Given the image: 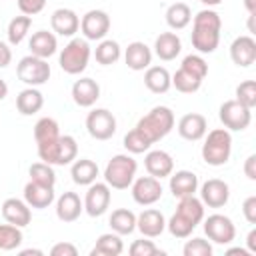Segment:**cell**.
I'll list each match as a JSON object with an SVG mask.
<instances>
[{"label":"cell","mask_w":256,"mask_h":256,"mask_svg":"<svg viewBox=\"0 0 256 256\" xmlns=\"http://www.w3.org/2000/svg\"><path fill=\"white\" fill-rule=\"evenodd\" d=\"M220 30H222V18L216 10L204 8L200 10L192 20V46L198 54H212L220 44Z\"/></svg>","instance_id":"cell-1"},{"label":"cell","mask_w":256,"mask_h":256,"mask_svg":"<svg viewBox=\"0 0 256 256\" xmlns=\"http://www.w3.org/2000/svg\"><path fill=\"white\" fill-rule=\"evenodd\" d=\"M202 220H204V204L200 198L192 194L178 198L176 212L166 222V228L174 238H188Z\"/></svg>","instance_id":"cell-2"},{"label":"cell","mask_w":256,"mask_h":256,"mask_svg":"<svg viewBox=\"0 0 256 256\" xmlns=\"http://www.w3.org/2000/svg\"><path fill=\"white\" fill-rule=\"evenodd\" d=\"M208 76V64L202 54L184 56L180 68L172 76V86L182 94H194L200 90L204 78Z\"/></svg>","instance_id":"cell-3"},{"label":"cell","mask_w":256,"mask_h":256,"mask_svg":"<svg viewBox=\"0 0 256 256\" xmlns=\"http://www.w3.org/2000/svg\"><path fill=\"white\" fill-rule=\"evenodd\" d=\"M174 112L168 106H154L148 114H144L134 128H138L150 144L166 138L174 128Z\"/></svg>","instance_id":"cell-4"},{"label":"cell","mask_w":256,"mask_h":256,"mask_svg":"<svg viewBox=\"0 0 256 256\" xmlns=\"http://www.w3.org/2000/svg\"><path fill=\"white\" fill-rule=\"evenodd\" d=\"M202 160L208 166H224L232 154V134L226 128H214L204 134Z\"/></svg>","instance_id":"cell-5"},{"label":"cell","mask_w":256,"mask_h":256,"mask_svg":"<svg viewBox=\"0 0 256 256\" xmlns=\"http://www.w3.org/2000/svg\"><path fill=\"white\" fill-rule=\"evenodd\" d=\"M138 162L130 154H116L104 168V182L114 190H126L136 178Z\"/></svg>","instance_id":"cell-6"},{"label":"cell","mask_w":256,"mask_h":256,"mask_svg":"<svg viewBox=\"0 0 256 256\" xmlns=\"http://www.w3.org/2000/svg\"><path fill=\"white\" fill-rule=\"evenodd\" d=\"M90 56H92V48L88 44L86 38H70V42L62 48L60 52V58H58V64L60 68L70 74V76H78L86 70L88 62H90Z\"/></svg>","instance_id":"cell-7"},{"label":"cell","mask_w":256,"mask_h":256,"mask_svg":"<svg viewBox=\"0 0 256 256\" xmlns=\"http://www.w3.org/2000/svg\"><path fill=\"white\" fill-rule=\"evenodd\" d=\"M52 70L50 64L44 58H38L34 54H28L24 58H20L18 66H16V76L20 82H24L26 86H42L48 82Z\"/></svg>","instance_id":"cell-8"},{"label":"cell","mask_w":256,"mask_h":256,"mask_svg":"<svg viewBox=\"0 0 256 256\" xmlns=\"http://www.w3.org/2000/svg\"><path fill=\"white\" fill-rule=\"evenodd\" d=\"M218 118L226 130L242 132L252 122V110L246 108L244 104H240L238 100H226L218 108Z\"/></svg>","instance_id":"cell-9"},{"label":"cell","mask_w":256,"mask_h":256,"mask_svg":"<svg viewBox=\"0 0 256 256\" xmlns=\"http://www.w3.org/2000/svg\"><path fill=\"white\" fill-rule=\"evenodd\" d=\"M86 130L94 140H110L116 134V118L106 108H94L86 116Z\"/></svg>","instance_id":"cell-10"},{"label":"cell","mask_w":256,"mask_h":256,"mask_svg":"<svg viewBox=\"0 0 256 256\" xmlns=\"http://www.w3.org/2000/svg\"><path fill=\"white\" fill-rule=\"evenodd\" d=\"M112 200V190L106 182H92L86 190V196L82 200L84 204V212L92 218H98L102 214H106L108 206Z\"/></svg>","instance_id":"cell-11"},{"label":"cell","mask_w":256,"mask_h":256,"mask_svg":"<svg viewBox=\"0 0 256 256\" xmlns=\"http://www.w3.org/2000/svg\"><path fill=\"white\" fill-rule=\"evenodd\" d=\"M202 222H204V234L214 244H222L224 246V244H230L236 238V226L224 214H210Z\"/></svg>","instance_id":"cell-12"},{"label":"cell","mask_w":256,"mask_h":256,"mask_svg":"<svg viewBox=\"0 0 256 256\" xmlns=\"http://www.w3.org/2000/svg\"><path fill=\"white\" fill-rule=\"evenodd\" d=\"M132 188V198L136 204L140 206H152L156 204L160 198H162V184L158 178L154 176H140V178H134V182L130 184Z\"/></svg>","instance_id":"cell-13"},{"label":"cell","mask_w":256,"mask_h":256,"mask_svg":"<svg viewBox=\"0 0 256 256\" xmlns=\"http://www.w3.org/2000/svg\"><path fill=\"white\" fill-rule=\"evenodd\" d=\"M80 32L86 40H104L110 32V16L104 10H88L80 18Z\"/></svg>","instance_id":"cell-14"},{"label":"cell","mask_w":256,"mask_h":256,"mask_svg":"<svg viewBox=\"0 0 256 256\" xmlns=\"http://www.w3.org/2000/svg\"><path fill=\"white\" fill-rule=\"evenodd\" d=\"M200 200L208 208H222L230 200V186L220 178H210L200 186Z\"/></svg>","instance_id":"cell-15"},{"label":"cell","mask_w":256,"mask_h":256,"mask_svg":"<svg viewBox=\"0 0 256 256\" xmlns=\"http://www.w3.org/2000/svg\"><path fill=\"white\" fill-rule=\"evenodd\" d=\"M230 58L240 68L252 66L256 62V40L250 34L234 38L230 44Z\"/></svg>","instance_id":"cell-16"},{"label":"cell","mask_w":256,"mask_h":256,"mask_svg":"<svg viewBox=\"0 0 256 256\" xmlns=\"http://www.w3.org/2000/svg\"><path fill=\"white\" fill-rule=\"evenodd\" d=\"M50 26L58 36L72 38L80 30V18L72 8H58L50 16Z\"/></svg>","instance_id":"cell-17"},{"label":"cell","mask_w":256,"mask_h":256,"mask_svg":"<svg viewBox=\"0 0 256 256\" xmlns=\"http://www.w3.org/2000/svg\"><path fill=\"white\" fill-rule=\"evenodd\" d=\"M100 98V84L94 78H78L72 84V100L76 106L80 108H90L96 104V100Z\"/></svg>","instance_id":"cell-18"},{"label":"cell","mask_w":256,"mask_h":256,"mask_svg":"<svg viewBox=\"0 0 256 256\" xmlns=\"http://www.w3.org/2000/svg\"><path fill=\"white\" fill-rule=\"evenodd\" d=\"M208 132V120L198 114V112H190V114H184L180 120H178V134L188 140V142H198L204 138V134Z\"/></svg>","instance_id":"cell-19"},{"label":"cell","mask_w":256,"mask_h":256,"mask_svg":"<svg viewBox=\"0 0 256 256\" xmlns=\"http://www.w3.org/2000/svg\"><path fill=\"white\" fill-rule=\"evenodd\" d=\"M146 172L158 180L168 178L174 172V160L166 150H148L144 156Z\"/></svg>","instance_id":"cell-20"},{"label":"cell","mask_w":256,"mask_h":256,"mask_svg":"<svg viewBox=\"0 0 256 256\" xmlns=\"http://www.w3.org/2000/svg\"><path fill=\"white\" fill-rule=\"evenodd\" d=\"M56 194H54V186H46V184H38L34 180H28L24 186V202L30 208L36 210H44L54 202Z\"/></svg>","instance_id":"cell-21"},{"label":"cell","mask_w":256,"mask_h":256,"mask_svg":"<svg viewBox=\"0 0 256 256\" xmlns=\"http://www.w3.org/2000/svg\"><path fill=\"white\" fill-rule=\"evenodd\" d=\"M136 228L146 238H158L166 230V218L156 208H146L136 216Z\"/></svg>","instance_id":"cell-22"},{"label":"cell","mask_w":256,"mask_h":256,"mask_svg":"<svg viewBox=\"0 0 256 256\" xmlns=\"http://www.w3.org/2000/svg\"><path fill=\"white\" fill-rule=\"evenodd\" d=\"M2 216H4V220L8 224H14L18 228H24L32 220V210L20 198H6L2 202Z\"/></svg>","instance_id":"cell-23"},{"label":"cell","mask_w":256,"mask_h":256,"mask_svg":"<svg viewBox=\"0 0 256 256\" xmlns=\"http://www.w3.org/2000/svg\"><path fill=\"white\" fill-rule=\"evenodd\" d=\"M124 62L130 70L134 72H140V70H146L150 64H152V50L150 46H146L144 42L140 40H134L126 46L124 50Z\"/></svg>","instance_id":"cell-24"},{"label":"cell","mask_w":256,"mask_h":256,"mask_svg":"<svg viewBox=\"0 0 256 256\" xmlns=\"http://www.w3.org/2000/svg\"><path fill=\"white\" fill-rule=\"evenodd\" d=\"M168 178H170L168 186L174 198H184V196H192L198 192V176L190 170L172 172Z\"/></svg>","instance_id":"cell-25"},{"label":"cell","mask_w":256,"mask_h":256,"mask_svg":"<svg viewBox=\"0 0 256 256\" xmlns=\"http://www.w3.org/2000/svg\"><path fill=\"white\" fill-rule=\"evenodd\" d=\"M84 212V204L76 192H64L56 200V216L62 222H76Z\"/></svg>","instance_id":"cell-26"},{"label":"cell","mask_w":256,"mask_h":256,"mask_svg":"<svg viewBox=\"0 0 256 256\" xmlns=\"http://www.w3.org/2000/svg\"><path fill=\"white\" fill-rule=\"evenodd\" d=\"M28 48H30V54L38 56V58H50L56 54L58 50V40H56V34L54 32H48V30H38L30 36L28 40Z\"/></svg>","instance_id":"cell-27"},{"label":"cell","mask_w":256,"mask_h":256,"mask_svg":"<svg viewBox=\"0 0 256 256\" xmlns=\"http://www.w3.org/2000/svg\"><path fill=\"white\" fill-rule=\"evenodd\" d=\"M182 52V40L176 32H160L154 40V54L164 60V62H170L174 60L178 54Z\"/></svg>","instance_id":"cell-28"},{"label":"cell","mask_w":256,"mask_h":256,"mask_svg":"<svg viewBox=\"0 0 256 256\" xmlns=\"http://www.w3.org/2000/svg\"><path fill=\"white\" fill-rule=\"evenodd\" d=\"M42 106H44V96L34 86H28V88L20 90L18 96H16V110L22 116H32V114L40 112Z\"/></svg>","instance_id":"cell-29"},{"label":"cell","mask_w":256,"mask_h":256,"mask_svg":"<svg viewBox=\"0 0 256 256\" xmlns=\"http://www.w3.org/2000/svg\"><path fill=\"white\" fill-rule=\"evenodd\" d=\"M144 84L154 94H164L172 88V76L164 66H148L144 72Z\"/></svg>","instance_id":"cell-30"},{"label":"cell","mask_w":256,"mask_h":256,"mask_svg":"<svg viewBox=\"0 0 256 256\" xmlns=\"http://www.w3.org/2000/svg\"><path fill=\"white\" fill-rule=\"evenodd\" d=\"M70 176H72V182L74 184H78V186H90L98 178V164L94 160H90V158L74 160L72 162V168H70Z\"/></svg>","instance_id":"cell-31"},{"label":"cell","mask_w":256,"mask_h":256,"mask_svg":"<svg viewBox=\"0 0 256 256\" xmlns=\"http://www.w3.org/2000/svg\"><path fill=\"white\" fill-rule=\"evenodd\" d=\"M124 252V242L120 234L116 232H106L100 234L96 244L90 250V256H120Z\"/></svg>","instance_id":"cell-32"},{"label":"cell","mask_w":256,"mask_h":256,"mask_svg":"<svg viewBox=\"0 0 256 256\" xmlns=\"http://www.w3.org/2000/svg\"><path fill=\"white\" fill-rule=\"evenodd\" d=\"M108 224H110L112 232H116L120 236H128L136 230V214L128 208H116V210H112Z\"/></svg>","instance_id":"cell-33"},{"label":"cell","mask_w":256,"mask_h":256,"mask_svg":"<svg viewBox=\"0 0 256 256\" xmlns=\"http://www.w3.org/2000/svg\"><path fill=\"white\" fill-rule=\"evenodd\" d=\"M192 22V10L186 2H174L166 10V24L172 30H184Z\"/></svg>","instance_id":"cell-34"},{"label":"cell","mask_w":256,"mask_h":256,"mask_svg":"<svg viewBox=\"0 0 256 256\" xmlns=\"http://www.w3.org/2000/svg\"><path fill=\"white\" fill-rule=\"evenodd\" d=\"M58 136H60V126H58V122L54 118L44 116V118H40L34 124V140H36V146L48 144V142L56 140Z\"/></svg>","instance_id":"cell-35"},{"label":"cell","mask_w":256,"mask_h":256,"mask_svg":"<svg viewBox=\"0 0 256 256\" xmlns=\"http://www.w3.org/2000/svg\"><path fill=\"white\" fill-rule=\"evenodd\" d=\"M120 56H122L120 44H118L116 40H108V38L100 40V44H98L96 50H94V58H96V62L102 64V66L116 64V62L120 60Z\"/></svg>","instance_id":"cell-36"},{"label":"cell","mask_w":256,"mask_h":256,"mask_svg":"<svg viewBox=\"0 0 256 256\" xmlns=\"http://www.w3.org/2000/svg\"><path fill=\"white\" fill-rule=\"evenodd\" d=\"M30 26H32V16H26V14L14 16V18L8 22V30H6L8 44L18 46V44L26 38V34L30 32Z\"/></svg>","instance_id":"cell-37"},{"label":"cell","mask_w":256,"mask_h":256,"mask_svg":"<svg viewBox=\"0 0 256 256\" xmlns=\"http://www.w3.org/2000/svg\"><path fill=\"white\" fill-rule=\"evenodd\" d=\"M78 156V142L74 136L70 134H60V142H58V156H56V166H66L72 164Z\"/></svg>","instance_id":"cell-38"},{"label":"cell","mask_w":256,"mask_h":256,"mask_svg":"<svg viewBox=\"0 0 256 256\" xmlns=\"http://www.w3.org/2000/svg\"><path fill=\"white\" fill-rule=\"evenodd\" d=\"M24 236H22V230L14 224H0V250L4 252H10V250H16L20 244H22Z\"/></svg>","instance_id":"cell-39"},{"label":"cell","mask_w":256,"mask_h":256,"mask_svg":"<svg viewBox=\"0 0 256 256\" xmlns=\"http://www.w3.org/2000/svg\"><path fill=\"white\" fill-rule=\"evenodd\" d=\"M28 174H30V180H34V182H38V184H46V186H54V184H56V172H54L52 164L34 162V164L28 168Z\"/></svg>","instance_id":"cell-40"},{"label":"cell","mask_w":256,"mask_h":256,"mask_svg":"<svg viewBox=\"0 0 256 256\" xmlns=\"http://www.w3.org/2000/svg\"><path fill=\"white\" fill-rule=\"evenodd\" d=\"M150 142L144 138V134L138 130V128H132L130 132H126L124 136V148L130 152V154H144L150 150Z\"/></svg>","instance_id":"cell-41"},{"label":"cell","mask_w":256,"mask_h":256,"mask_svg":"<svg viewBox=\"0 0 256 256\" xmlns=\"http://www.w3.org/2000/svg\"><path fill=\"white\" fill-rule=\"evenodd\" d=\"M240 104H244L246 108H254L256 106V82L254 80H244L236 86V98Z\"/></svg>","instance_id":"cell-42"},{"label":"cell","mask_w":256,"mask_h":256,"mask_svg":"<svg viewBox=\"0 0 256 256\" xmlns=\"http://www.w3.org/2000/svg\"><path fill=\"white\" fill-rule=\"evenodd\" d=\"M182 252L184 256H212V244L204 238H192L186 240Z\"/></svg>","instance_id":"cell-43"},{"label":"cell","mask_w":256,"mask_h":256,"mask_svg":"<svg viewBox=\"0 0 256 256\" xmlns=\"http://www.w3.org/2000/svg\"><path fill=\"white\" fill-rule=\"evenodd\" d=\"M130 256H162L164 250H160L152 240H134L128 248Z\"/></svg>","instance_id":"cell-44"},{"label":"cell","mask_w":256,"mask_h":256,"mask_svg":"<svg viewBox=\"0 0 256 256\" xmlns=\"http://www.w3.org/2000/svg\"><path fill=\"white\" fill-rule=\"evenodd\" d=\"M16 2H18L20 12L26 16H34V14L42 12L46 6V0H16Z\"/></svg>","instance_id":"cell-45"},{"label":"cell","mask_w":256,"mask_h":256,"mask_svg":"<svg viewBox=\"0 0 256 256\" xmlns=\"http://www.w3.org/2000/svg\"><path fill=\"white\" fill-rule=\"evenodd\" d=\"M242 214L246 218L248 224H256V196H248L244 202H242Z\"/></svg>","instance_id":"cell-46"},{"label":"cell","mask_w":256,"mask_h":256,"mask_svg":"<svg viewBox=\"0 0 256 256\" xmlns=\"http://www.w3.org/2000/svg\"><path fill=\"white\" fill-rule=\"evenodd\" d=\"M50 256H78V248L70 242H58L50 248Z\"/></svg>","instance_id":"cell-47"},{"label":"cell","mask_w":256,"mask_h":256,"mask_svg":"<svg viewBox=\"0 0 256 256\" xmlns=\"http://www.w3.org/2000/svg\"><path fill=\"white\" fill-rule=\"evenodd\" d=\"M244 174L248 180H256V154H250L244 160Z\"/></svg>","instance_id":"cell-48"},{"label":"cell","mask_w":256,"mask_h":256,"mask_svg":"<svg viewBox=\"0 0 256 256\" xmlns=\"http://www.w3.org/2000/svg\"><path fill=\"white\" fill-rule=\"evenodd\" d=\"M12 62V50L6 42L0 40V68H6Z\"/></svg>","instance_id":"cell-49"},{"label":"cell","mask_w":256,"mask_h":256,"mask_svg":"<svg viewBox=\"0 0 256 256\" xmlns=\"http://www.w3.org/2000/svg\"><path fill=\"white\" fill-rule=\"evenodd\" d=\"M246 246H248V250H250L252 254H256V228H252V230L248 232V236H246Z\"/></svg>","instance_id":"cell-50"},{"label":"cell","mask_w":256,"mask_h":256,"mask_svg":"<svg viewBox=\"0 0 256 256\" xmlns=\"http://www.w3.org/2000/svg\"><path fill=\"white\" fill-rule=\"evenodd\" d=\"M226 254H240V256H252V252H250V250H246V248H228V250H226Z\"/></svg>","instance_id":"cell-51"},{"label":"cell","mask_w":256,"mask_h":256,"mask_svg":"<svg viewBox=\"0 0 256 256\" xmlns=\"http://www.w3.org/2000/svg\"><path fill=\"white\" fill-rule=\"evenodd\" d=\"M244 8L248 10V14H256V0H244Z\"/></svg>","instance_id":"cell-52"},{"label":"cell","mask_w":256,"mask_h":256,"mask_svg":"<svg viewBox=\"0 0 256 256\" xmlns=\"http://www.w3.org/2000/svg\"><path fill=\"white\" fill-rule=\"evenodd\" d=\"M20 254H22V256H30V254H36V256H42L44 252H42V250H38V248H26V250H20Z\"/></svg>","instance_id":"cell-53"},{"label":"cell","mask_w":256,"mask_h":256,"mask_svg":"<svg viewBox=\"0 0 256 256\" xmlns=\"http://www.w3.org/2000/svg\"><path fill=\"white\" fill-rule=\"evenodd\" d=\"M6 96H8V84H6V82L0 78V102H2Z\"/></svg>","instance_id":"cell-54"},{"label":"cell","mask_w":256,"mask_h":256,"mask_svg":"<svg viewBox=\"0 0 256 256\" xmlns=\"http://www.w3.org/2000/svg\"><path fill=\"white\" fill-rule=\"evenodd\" d=\"M198 2H202L206 8H214V6H218V4H222V0H198Z\"/></svg>","instance_id":"cell-55"}]
</instances>
